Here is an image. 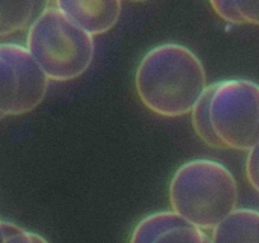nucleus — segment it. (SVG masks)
<instances>
[{
	"label": "nucleus",
	"mask_w": 259,
	"mask_h": 243,
	"mask_svg": "<svg viewBox=\"0 0 259 243\" xmlns=\"http://www.w3.org/2000/svg\"><path fill=\"white\" fill-rule=\"evenodd\" d=\"M135 87L140 101L151 112L179 117L192 111L208 86L197 55L183 45L163 44L143 57Z\"/></svg>",
	"instance_id": "1"
},
{
	"label": "nucleus",
	"mask_w": 259,
	"mask_h": 243,
	"mask_svg": "<svg viewBox=\"0 0 259 243\" xmlns=\"http://www.w3.org/2000/svg\"><path fill=\"white\" fill-rule=\"evenodd\" d=\"M169 201L171 210L192 224L202 230H212L238 206V184L219 162L194 159L173 175Z\"/></svg>",
	"instance_id": "2"
},
{
	"label": "nucleus",
	"mask_w": 259,
	"mask_h": 243,
	"mask_svg": "<svg viewBox=\"0 0 259 243\" xmlns=\"http://www.w3.org/2000/svg\"><path fill=\"white\" fill-rule=\"evenodd\" d=\"M27 32L26 47L50 80L70 82L93 62L94 37L56 7H49Z\"/></svg>",
	"instance_id": "3"
},
{
	"label": "nucleus",
	"mask_w": 259,
	"mask_h": 243,
	"mask_svg": "<svg viewBox=\"0 0 259 243\" xmlns=\"http://www.w3.org/2000/svg\"><path fill=\"white\" fill-rule=\"evenodd\" d=\"M211 121L224 149L249 152L259 144V84L229 79L213 84Z\"/></svg>",
	"instance_id": "4"
},
{
	"label": "nucleus",
	"mask_w": 259,
	"mask_h": 243,
	"mask_svg": "<svg viewBox=\"0 0 259 243\" xmlns=\"http://www.w3.org/2000/svg\"><path fill=\"white\" fill-rule=\"evenodd\" d=\"M49 83L26 46L0 44V114L4 117L33 111L46 97Z\"/></svg>",
	"instance_id": "5"
},
{
	"label": "nucleus",
	"mask_w": 259,
	"mask_h": 243,
	"mask_svg": "<svg viewBox=\"0 0 259 243\" xmlns=\"http://www.w3.org/2000/svg\"><path fill=\"white\" fill-rule=\"evenodd\" d=\"M130 243H212L211 238L173 210L154 213L136 224Z\"/></svg>",
	"instance_id": "6"
},
{
	"label": "nucleus",
	"mask_w": 259,
	"mask_h": 243,
	"mask_svg": "<svg viewBox=\"0 0 259 243\" xmlns=\"http://www.w3.org/2000/svg\"><path fill=\"white\" fill-rule=\"evenodd\" d=\"M55 7L96 37L107 33L118 23L122 0H55Z\"/></svg>",
	"instance_id": "7"
},
{
	"label": "nucleus",
	"mask_w": 259,
	"mask_h": 243,
	"mask_svg": "<svg viewBox=\"0 0 259 243\" xmlns=\"http://www.w3.org/2000/svg\"><path fill=\"white\" fill-rule=\"evenodd\" d=\"M212 243H259V212L235 209L211 230Z\"/></svg>",
	"instance_id": "8"
},
{
	"label": "nucleus",
	"mask_w": 259,
	"mask_h": 243,
	"mask_svg": "<svg viewBox=\"0 0 259 243\" xmlns=\"http://www.w3.org/2000/svg\"><path fill=\"white\" fill-rule=\"evenodd\" d=\"M50 0H0V39L28 31Z\"/></svg>",
	"instance_id": "9"
},
{
	"label": "nucleus",
	"mask_w": 259,
	"mask_h": 243,
	"mask_svg": "<svg viewBox=\"0 0 259 243\" xmlns=\"http://www.w3.org/2000/svg\"><path fill=\"white\" fill-rule=\"evenodd\" d=\"M210 4L228 23L259 26V0H210Z\"/></svg>",
	"instance_id": "10"
},
{
	"label": "nucleus",
	"mask_w": 259,
	"mask_h": 243,
	"mask_svg": "<svg viewBox=\"0 0 259 243\" xmlns=\"http://www.w3.org/2000/svg\"><path fill=\"white\" fill-rule=\"evenodd\" d=\"M213 93V84L208 86L202 93V96L198 98L196 105L192 109V125L193 129L197 134V136L213 149H224L223 143L216 135L215 130H213L212 121H211V114H210V106H211V98H212Z\"/></svg>",
	"instance_id": "11"
},
{
	"label": "nucleus",
	"mask_w": 259,
	"mask_h": 243,
	"mask_svg": "<svg viewBox=\"0 0 259 243\" xmlns=\"http://www.w3.org/2000/svg\"><path fill=\"white\" fill-rule=\"evenodd\" d=\"M3 243H49L38 233L31 232L14 223H7V232Z\"/></svg>",
	"instance_id": "12"
},
{
	"label": "nucleus",
	"mask_w": 259,
	"mask_h": 243,
	"mask_svg": "<svg viewBox=\"0 0 259 243\" xmlns=\"http://www.w3.org/2000/svg\"><path fill=\"white\" fill-rule=\"evenodd\" d=\"M245 176L250 186L259 194V144H256L248 152Z\"/></svg>",
	"instance_id": "13"
},
{
	"label": "nucleus",
	"mask_w": 259,
	"mask_h": 243,
	"mask_svg": "<svg viewBox=\"0 0 259 243\" xmlns=\"http://www.w3.org/2000/svg\"><path fill=\"white\" fill-rule=\"evenodd\" d=\"M7 223L6 220L0 219V243H3L4 237H6V232H7Z\"/></svg>",
	"instance_id": "14"
},
{
	"label": "nucleus",
	"mask_w": 259,
	"mask_h": 243,
	"mask_svg": "<svg viewBox=\"0 0 259 243\" xmlns=\"http://www.w3.org/2000/svg\"><path fill=\"white\" fill-rule=\"evenodd\" d=\"M131 2H135V3H144V2H149V0H131Z\"/></svg>",
	"instance_id": "15"
},
{
	"label": "nucleus",
	"mask_w": 259,
	"mask_h": 243,
	"mask_svg": "<svg viewBox=\"0 0 259 243\" xmlns=\"http://www.w3.org/2000/svg\"><path fill=\"white\" fill-rule=\"evenodd\" d=\"M3 119H4V116L2 114H0V121H2V120H3Z\"/></svg>",
	"instance_id": "16"
}]
</instances>
